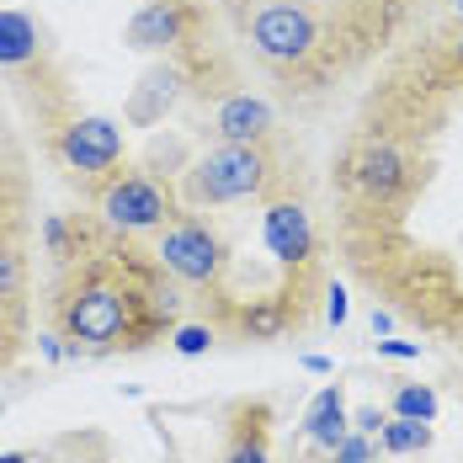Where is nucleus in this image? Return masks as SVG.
Returning <instances> with one entry per match:
<instances>
[{
  "mask_svg": "<svg viewBox=\"0 0 463 463\" xmlns=\"http://www.w3.org/2000/svg\"><path fill=\"white\" fill-rule=\"evenodd\" d=\"M267 182V160L256 144H219L186 171V197L192 203H240Z\"/></svg>",
  "mask_w": 463,
  "mask_h": 463,
  "instance_id": "1",
  "label": "nucleus"
},
{
  "mask_svg": "<svg viewBox=\"0 0 463 463\" xmlns=\"http://www.w3.org/2000/svg\"><path fill=\"white\" fill-rule=\"evenodd\" d=\"M160 261L176 272L182 282H213L224 272V245L208 234V224L186 219V224H171L165 240H160Z\"/></svg>",
  "mask_w": 463,
  "mask_h": 463,
  "instance_id": "2",
  "label": "nucleus"
},
{
  "mask_svg": "<svg viewBox=\"0 0 463 463\" xmlns=\"http://www.w3.org/2000/svg\"><path fill=\"white\" fill-rule=\"evenodd\" d=\"M128 320H134V309H128V298L112 293V288H86V293L70 304V315H64L70 335H75L80 346H112V341L128 330Z\"/></svg>",
  "mask_w": 463,
  "mask_h": 463,
  "instance_id": "3",
  "label": "nucleus"
},
{
  "mask_svg": "<svg viewBox=\"0 0 463 463\" xmlns=\"http://www.w3.org/2000/svg\"><path fill=\"white\" fill-rule=\"evenodd\" d=\"M101 213H107V224H118V230H155V224H165L171 203H165V192L155 182L123 176V182H112L101 192Z\"/></svg>",
  "mask_w": 463,
  "mask_h": 463,
  "instance_id": "4",
  "label": "nucleus"
},
{
  "mask_svg": "<svg viewBox=\"0 0 463 463\" xmlns=\"http://www.w3.org/2000/svg\"><path fill=\"white\" fill-rule=\"evenodd\" d=\"M250 43L261 48L267 59H304L315 48V22L298 5H267L256 16V27H250Z\"/></svg>",
  "mask_w": 463,
  "mask_h": 463,
  "instance_id": "5",
  "label": "nucleus"
},
{
  "mask_svg": "<svg viewBox=\"0 0 463 463\" xmlns=\"http://www.w3.org/2000/svg\"><path fill=\"white\" fill-rule=\"evenodd\" d=\"M64 160L75 171H107L118 155H123V128L107 123V118H80L75 128H64Z\"/></svg>",
  "mask_w": 463,
  "mask_h": 463,
  "instance_id": "6",
  "label": "nucleus"
},
{
  "mask_svg": "<svg viewBox=\"0 0 463 463\" xmlns=\"http://www.w3.org/2000/svg\"><path fill=\"white\" fill-rule=\"evenodd\" d=\"M261 234H267V250L278 256V261H309V250H315V230H309V213L298 208V203H278V208H267V219H261Z\"/></svg>",
  "mask_w": 463,
  "mask_h": 463,
  "instance_id": "7",
  "label": "nucleus"
},
{
  "mask_svg": "<svg viewBox=\"0 0 463 463\" xmlns=\"http://www.w3.org/2000/svg\"><path fill=\"white\" fill-rule=\"evenodd\" d=\"M176 38H182V5L176 0H149L128 22V43L134 48H165Z\"/></svg>",
  "mask_w": 463,
  "mask_h": 463,
  "instance_id": "8",
  "label": "nucleus"
},
{
  "mask_svg": "<svg viewBox=\"0 0 463 463\" xmlns=\"http://www.w3.org/2000/svg\"><path fill=\"white\" fill-rule=\"evenodd\" d=\"M304 431H309V442L325 448V453L352 431V416H346V394H341V383H330V389L315 394V405H309V416H304Z\"/></svg>",
  "mask_w": 463,
  "mask_h": 463,
  "instance_id": "9",
  "label": "nucleus"
},
{
  "mask_svg": "<svg viewBox=\"0 0 463 463\" xmlns=\"http://www.w3.org/2000/svg\"><path fill=\"white\" fill-rule=\"evenodd\" d=\"M267 128H272V107L256 101V96H230L219 107V134H224V144H256V139H267Z\"/></svg>",
  "mask_w": 463,
  "mask_h": 463,
  "instance_id": "10",
  "label": "nucleus"
},
{
  "mask_svg": "<svg viewBox=\"0 0 463 463\" xmlns=\"http://www.w3.org/2000/svg\"><path fill=\"white\" fill-rule=\"evenodd\" d=\"M357 186L368 192V197H394L400 186H405V160H400V149H389V144H373L357 155Z\"/></svg>",
  "mask_w": 463,
  "mask_h": 463,
  "instance_id": "11",
  "label": "nucleus"
},
{
  "mask_svg": "<svg viewBox=\"0 0 463 463\" xmlns=\"http://www.w3.org/2000/svg\"><path fill=\"white\" fill-rule=\"evenodd\" d=\"M38 53V27L22 11H0V64H22Z\"/></svg>",
  "mask_w": 463,
  "mask_h": 463,
  "instance_id": "12",
  "label": "nucleus"
},
{
  "mask_svg": "<svg viewBox=\"0 0 463 463\" xmlns=\"http://www.w3.org/2000/svg\"><path fill=\"white\" fill-rule=\"evenodd\" d=\"M378 437H383V448H389V453H426V448H431V420L389 416Z\"/></svg>",
  "mask_w": 463,
  "mask_h": 463,
  "instance_id": "13",
  "label": "nucleus"
},
{
  "mask_svg": "<svg viewBox=\"0 0 463 463\" xmlns=\"http://www.w3.org/2000/svg\"><path fill=\"white\" fill-rule=\"evenodd\" d=\"M171 96H176V75H165V70H155V75H144V91L134 96V107H128V112H134L139 123H149V118L160 112V101L171 107Z\"/></svg>",
  "mask_w": 463,
  "mask_h": 463,
  "instance_id": "14",
  "label": "nucleus"
},
{
  "mask_svg": "<svg viewBox=\"0 0 463 463\" xmlns=\"http://www.w3.org/2000/svg\"><path fill=\"white\" fill-rule=\"evenodd\" d=\"M394 416L437 420V394H431L426 383H400V389H394Z\"/></svg>",
  "mask_w": 463,
  "mask_h": 463,
  "instance_id": "15",
  "label": "nucleus"
},
{
  "mask_svg": "<svg viewBox=\"0 0 463 463\" xmlns=\"http://www.w3.org/2000/svg\"><path fill=\"white\" fill-rule=\"evenodd\" d=\"M330 463H373V437H363V431H346V437L330 448Z\"/></svg>",
  "mask_w": 463,
  "mask_h": 463,
  "instance_id": "16",
  "label": "nucleus"
},
{
  "mask_svg": "<svg viewBox=\"0 0 463 463\" xmlns=\"http://www.w3.org/2000/svg\"><path fill=\"white\" fill-rule=\"evenodd\" d=\"M208 346H213V330H208V325H182V330H176V352H182V357H203Z\"/></svg>",
  "mask_w": 463,
  "mask_h": 463,
  "instance_id": "17",
  "label": "nucleus"
},
{
  "mask_svg": "<svg viewBox=\"0 0 463 463\" xmlns=\"http://www.w3.org/2000/svg\"><path fill=\"white\" fill-rule=\"evenodd\" d=\"M224 463H267V448H261V431H240V442L230 448Z\"/></svg>",
  "mask_w": 463,
  "mask_h": 463,
  "instance_id": "18",
  "label": "nucleus"
},
{
  "mask_svg": "<svg viewBox=\"0 0 463 463\" xmlns=\"http://www.w3.org/2000/svg\"><path fill=\"white\" fill-rule=\"evenodd\" d=\"M383 411H373V405H363V411H357V416H352V431H363V437H378V431H383Z\"/></svg>",
  "mask_w": 463,
  "mask_h": 463,
  "instance_id": "19",
  "label": "nucleus"
},
{
  "mask_svg": "<svg viewBox=\"0 0 463 463\" xmlns=\"http://www.w3.org/2000/svg\"><path fill=\"white\" fill-rule=\"evenodd\" d=\"M325 320H330V325L346 320V293H341V288H330V293H325Z\"/></svg>",
  "mask_w": 463,
  "mask_h": 463,
  "instance_id": "20",
  "label": "nucleus"
},
{
  "mask_svg": "<svg viewBox=\"0 0 463 463\" xmlns=\"http://www.w3.org/2000/svg\"><path fill=\"white\" fill-rule=\"evenodd\" d=\"M378 352H383V357H400V363L420 357V346H411V341H378Z\"/></svg>",
  "mask_w": 463,
  "mask_h": 463,
  "instance_id": "21",
  "label": "nucleus"
},
{
  "mask_svg": "<svg viewBox=\"0 0 463 463\" xmlns=\"http://www.w3.org/2000/svg\"><path fill=\"white\" fill-rule=\"evenodd\" d=\"M11 288H16V256L0 245V293H11Z\"/></svg>",
  "mask_w": 463,
  "mask_h": 463,
  "instance_id": "22",
  "label": "nucleus"
},
{
  "mask_svg": "<svg viewBox=\"0 0 463 463\" xmlns=\"http://www.w3.org/2000/svg\"><path fill=\"white\" fill-rule=\"evenodd\" d=\"M245 325H250V330H256V335H272V330H278V315H272V309H261V315H250V320H245Z\"/></svg>",
  "mask_w": 463,
  "mask_h": 463,
  "instance_id": "23",
  "label": "nucleus"
},
{
  "mask_svg": "<svg viewBox=\"0 0 463 463\" xmlns=\"http://www.w3.org/2000/svg\"><path fill=\"white\" fill-rule=\"evenodd\" d=\"M48 250H53V256L64 250V224H59V219H48Z\"/></svg>",
  "mask_w": 463,
  "mask_h": 463,
  "instance_id": "24",
  "label": "nucleus"
},
{
  "mask_svg": "<svg viewBox=\"0 0 463 463\" xmlns=\"http://www.w3.org/2000/svg\"><path fill=\"white\" fill-rule=\"evenodd\" d=\"M394 330V315L389 309H373V335H389Z\"/></svg>",
  "mask_w": 463,
  "mask_h": 463,
  "instance_id": "25",
  "label": "nucleus"
},
{
  "mask_svg": "<svg viewBox=\"0 0 463 463\" xmlns=\"http://www.w3.org/2000/svg\"><path fill=\"white\" fill-rule=\"evenodd\" d=\"M0 463H27V453H0Z\"/></svg>",
  "mask_w": 463,
  "mask_h": 463,
  "instance_id": "26",
  "label": "nucleus"
},
{
  "mask_svg": "<svg viewBox=\"0 0 463 463\" xmlns=\"http://www.w3.org/2000/svg\"><path fill=\"white\" fill-rule=\"evenodd\" d=\"M458 64H463V43H458Z\"/></svg>",
  "mask_w": 463,
  "mask_h": 463,
  "instance_id": "27",
  "label": "nucleus"
}]
</instances>
